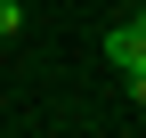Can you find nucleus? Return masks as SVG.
Segmentation results:
<instances>
[{"instance_id":"nucleus-1","label":"nucleus","mask_w":146,"mask_h":138,"mask_svg":"<svg viewBox=\"0 0 146 138\" xmlns=\"http://www.w3.org/2000/svg\"><path fill=\"white\" fill-rule=\"evenodd\" d=\"M106 57H114L122 73H130V65H146V33H138V25H114V33H106Z\"/></svg>"},{"instance_id":"nucleus-2","label":"nucleus","mask_w":146,"mask_h":138,"mask_svg":"<svg viewBox=\"0 0 146 138\" xmlns=\"http://www.w3.org/2000/svg\"><path fill=\"white\" fill-rule=\"evenodd\" d=\"M122 81H130V106H146V65H130Z\"/></svg>"},{"instance_id":"nucleus-3","label":"nucleus","mask_w":146,"mask_h":138,"mask_svg":"<svg viewBox=\"0 0 146 138\" xmlns=\"http://www.w3.org/2000/svg\"><path fill=\"white\" fill-rule=\"evenodd\" d=\"M25 25V8H16V0H0V33H16Z\"/></svg>"}]
</instances>
